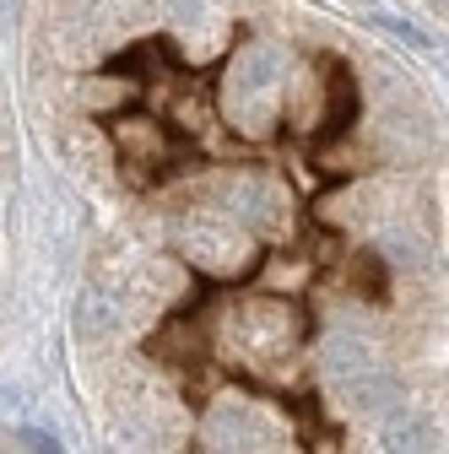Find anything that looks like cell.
Here are the masks:
<instances>
[{"label":"cell","mask_w":449,"mask_h":454,"mask_svg":"<svg viewBox=\"0 0 449 454\" xmlns=\"http://www.w3.org/2000/svg\"><path fill=\"white\" fill-rule=\"evenodd\" d=\"M0 454H60V449H54V438H43L33 427H12L0 438Z\"/></svg>","instance_id":"obj_1"}]
</instances>
